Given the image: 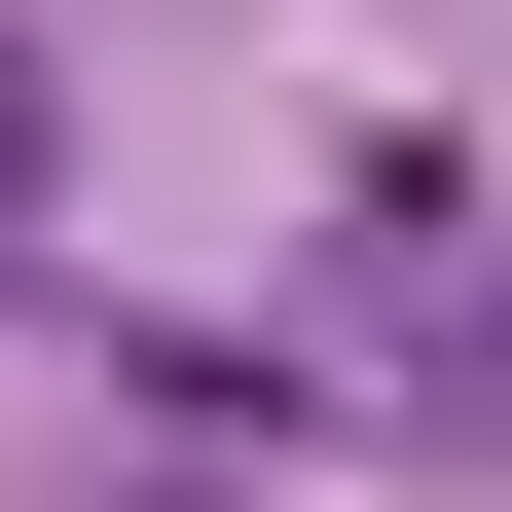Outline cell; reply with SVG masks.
<instances>
[{"label":"cell","mask_w":512,"mask_h":512,"mask_svg":"<svg viewBox=\"0 0 512 512\" xmlns=\"http://www.w3.org/2000/svg\"><path fill=\"white\" fill-rule=\"evenodd\" d=\"M330 293H366V366L512 403V183H476V147H366V183H330Z\"/></svg>","instance_id":"obj_1"},{"label":"cell","mask_w":512,"mask_h":512,"mask_svg":"<svg viewBox=\"0 0 512 512\" xmlns=\"http://www.w3.org/2000/svg\"><path fill=\"white\" fill-rule=\"evenodd\" d=\"M0 183H37V37H0Z\"/></svg>","instance_id":"obj_2"}]
</instances>
